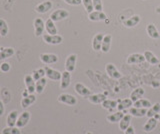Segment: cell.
I'll list each match as a JSON object with an SVG mask.
<instances>
[{
  "label": "cell",
  "mask_w": 160,
  "mask_h": 134,
  "mask_svg": "<svg viewBox=\"0 0 160 134\" xmlns=\"http://www.w3.org/2000/svg\"><path fill=\"white\" fill-rule=\"evenodd\" d=\"M43 40L45 43L51 44V45H58L63 41V37L59 34H43Z\"/></svg>",
  "instance_id": "6da1fadb"
},
{
  "label": "cell",
  "mask_w": 160,
  "mask_h": 134,
  "mask_svg": "<svg viewBox=\"0 0 160 134\" xmlns=\"http://www.w3.org/2000/svg\"><path fill=\"white\" fill-rule=\"evenodd\" d=\"M68 17H69V12L67 10H65V9H57V10L53 11L51 13V15H50V18L54 22L64 20V19H66Z\"/></svg>",
  "instance_id": "7a4b0ae2"
},
{
  "label": "cell",
  "mask_w": 160,
  "mask_h": 134,
  "mask_svg": "<svg viewBox=\"0 0 160 134\" xmlns=\"http://www.w3.org/2000/svg\"><path fill=\"white\" fill-rule=\"evenodd\" d=\"M58 101L63 104H67V105L73 106L77 103V99L75 96L71 95L68 93H62L58 96Z\"/></svg>",
  "instance_id": "3957f363"
},
{
  "label": "cell",
  "mask_w": 160,
  "mask_h": 134,
  "mask_svg": "<svg viewBox=\"0 0 160 134\" xmlns=\"http://www.w3.org/2000/svg\"><path fill=\"white\" fill-rule=\"evenodd\" d=\"M76 61H77L76 54H70L66 58V61H65V70H67L69 72H73L75 70V66H76Z\"/></svg>",
  "instance_id": "277c9868"
},
{
  "label": "cell",
  "mask_w": 160,
  "mask_h": 134,
  "mask_svg": "<svg viewBox=\"0 0 160 134\" xmlns=\"http://www.w3.org/2000/svg\"><path fill=\"white\" fill-rule=\"evenodd\" d=\"M34 32H35V36L39 37L41 36L44 30H45V22L42 20L41 18H36L34 20Z\"/></svg>",
  "instance_id": "5b68a950"
},
{
  "label": "cell",
  "mask_w": 160,
  "mask_h": 134,
  "mask_svg": "<svg viewBox=\"0 0 160 134\" xmlns=\"http://www.w3.org/2000/svg\"><path fill=\"white\" fill-rule=\"evenodd\" d=\"M45 73H46V76L47 78L51 79L53 81H58L61 79V74L62 72H59L58 70H55L53 68H50L48 66H45Z\"/></svg>",
  "instance_id": "8992f818"
},
{
  "label": "cell",
  "mask_w": 160,
  "mask_h": 134,
  "mask_svg": "<svg viewBox=\"0 0 160 134\" xmlns=\"http://www.w3.org/2000/svg\"><path fill=\"white\" fill-rule=\"evenodd\" d=\"M40 60L44 64H54L58 61V56L53 53H42L40 54Z\"/></svg>",
  "instance_id": "52a82bcc"
},
{
  "label": "cell",
  "mask_w": 160,
  "mask_h": 134,
  "mask_svg": "<svg viewBox=\"0 0 160 134\" xmlns=\"http://www.w3.org/2000/svg\"><path fill=\"white\" fill-rule=\"evenodd\" d=\"M105 69H106L107 74L111 78H113V79H120L121 78V73L118 71V69L116 68V66H115L114 64H112V63L106 64Z\"/></svg>",
  "instance_id": "ba28073f"
},
{
  "label": "cell",
  "mask_w": 160,
  "mask_h": 134,
  "mask_svg": "<svg viewBox=\"0 0 160 134\" xmlns=\"http://www.w3.org/2000/svg\"><path fill=\"white\" fill-rule=\"evenodd\" d=\"M104 38V34L102 32H99L95 35L92 39V48L94 51H100L102 46V41Z\"/></svg>",
  "instance_id": "9c48e42d"
},
{
  "label": "cell",
  "mask_w": 160,
  "mask_h": 134,
  "mask_svg": "<svg viewBox=\"0 0 160 134\" xmlns=\"http://www.w3.org/2000/svg\"><path fill=\"white\" fill-rule=\"evenodd\" d=\"M107 18V15L105 14L103 11H92L91 13L88 14V19L90 21H103V20H106Z\"/></svg>",
  "instance_id": "30bf717a"
},
{
  "label": "cell",
  "mask_w": 160,
  "mask_h": 134,
  "mask_svg": "<svg viewBox=\"0 0 160 134\" xmlns=\"http://www.w3.org/2000/svg\"><path fill=\"white\" fill-rule=\"evenodd\" d=\"M52 2L49 1V0H46V1H43L42 3L38 4V5L35 7V11L37 13L40 14H44V13H47L50 9L52 8Z\"/></svg>",
  "instance_id": "8fae6325"
},
{
  "label": "cell",
  "mask_w": 160,
  "mask_h": 134,
  "mask_svg": "<svg viewBox=\"0 0 160 134\" xmlns=\"http://www.w3.org/2000/svg\"><path fill=\"white\" fill-rule=\"evenodd\" d=\"M71 72H69L67 70H65L61 74V79H60V87L61 89H66L70 85L71 82Z\"/></svg>",
  "instance_id": "7c38bea8"
},
{
  "label": "cell",
  "mask_w": 160,
  "mask_h": 134,
  "mask_svg": "<svg viewBox=\"0 0 160 134\" xmlns=\"http://www.w3.org/2000/svg\"><path fill=\"white\" fill-rule=\"evenodd\" d=\"M24 81H25V85H26L27 88V91L29 94H33L35 92V89H36V82L33 79L32 75H26L24 78Z\"/></svg>",
  "instance_id": "4fadbf2b"
},
{
  "label": "cell",
  "mask_w": 160,
  "mask_h": 134,
  "mask_svg": "<svg viewBox=\"0 0 160 134\" xmlns=\"http://www.w3.org/2000/svg\"><path fill=\"white\" fill-rule=\"evenodd\" d=\"M144 61H145V57L143 54H140V53L130 54L127 57L128 64H138V63H143Z\"/></svg>",
  "instance_id": "5bb4252c"
},
{
  "label": "cell",
  "mask_w": 160,
  "mask_h": 134,
  "mask_svg": "<svg viewBox=\"0 0 160 134\" xmlns=\"http://www.w3.org/2000/svg\"><path fill=\"white\" fill-rule=\"evenodd\" d=\"M29 119H30V112L28 111H24L23 113H21L16 121V127L18 128H21L27 125V123L29 122Z\"/></svg>",
  "instance_id": "9a60e30c"
},
{
  "label": "cell",
  "mask_w": 160,
  "mask_h": 134,
  "mask_svg": "<svg viewBox=\"0 0 160 134\" xmlns=\"http://www.w3.org/2000/svg\"><path fill=\"white\" fill-rule=\"evenodd\" d=\"M75 91H76L79 95L81 96H84V97H89L90 95H91V91H90V89H88L86 86L84 85V84L82 83H76L75 84Z\"/></svg>",
  "instance_id": "2e32d148"
},
{
  "label": "cell",
  "mask_w": 160,
  "mask_h": 134,
  "mask_svg": "<svg viewBox=\"0 0 160 134\" xmlns=\"http://www.w3.org/2000/svg\"><path fill=\"white\" fill-rule=\"evenodd\" d=\"M131 120H132L131 114H124V116L122 117V119L119 121V128L121 129L122 131H125L130 126Z\"/></svg>",
  "instance_id": "e0dca14e"
},
{
  "label": "cell",
  "mask_w": 160,
  "mask_h": 134,
  "mask_svg": "<svg viewBox=\"0 0 160 134\" xmlns=\"http://www.w3.org/2000/svg\"><path fill=\"white\" fill-rule=\"evenodd\" d=\"M88 100L93 104H102L103 101L106 100V95L104 93H97V94H91L88 97Z\"/></svg>",
  "instance_id": "ac0fdd59"
},
{
  "label": "cell",
  "mask_w": 160,
  "mask_h": 134,
  "mask_svg": "<svg viewBox=\"0 0 160 134\" xmlns=\"http://www.w3.org/2000/svg\"><path fill=\"white\" fill-rule=\"evenodd\" d=\"M117 102H118V105H117L118 111H124L133 106V101L130 98L123 99V100H118Z\"/></svg>",
  "instance_id": "d6986e66"
},
{
  "label": "cell",
  "mask_w": 160,
  "mask_h": 134,
  "mask_svg": "<svg viewBox=\"0 0 160 134\" xmlns=\"http://www.w3.org/2000/svg\"><path fill=\"white\" fill-rule=\"evenodd\" d=\"M147 113V108H138L132 106L131 108H129V114H131L134 117H143L146 116Z\"/></svg>",
  "instance_id": "ffe728a7"
},
{
  "label": "cell",
  "mask_w": 160,
  "mask_h": 134,
  "mask_svg": "<svg viewBox=\"0 0 160 134\" xmlns=\"http://www.w3.org/2000/svg\"><path fill=\"white\" fill-rule=\"evenodd\" d=\"M146 31L148 33V35L153 38V39H159L160 38V33L158 31V29L153 23H149L146 27Z\"/></svg>",
  "instance_id": "44dd1931"
},
{
  "label": "cell",
  "mask_w": 160,
  "mask_h": 134,
  "mask_svg": "<svg viewBox=\"0 0 160 134\" xmlns=\"http://www.w3.org/2000/svg\"><path fill=\"white\" fill-rule=\"evenodd\" d=\"M140 20H141V18H140L139 15H133L131 16L130 18L126 19L123 24H124V26L125 27H127V28H132V27H135L137 25V24L140 22Z\"/></svg>",
  "instance_id": "7402d4cb"
},
{
  "label": "cell",
  "mask_w": 160,
  "mask_h": 134,
  "mask_svg": "<svg viewBox=\"0 0 160 134\" xmlns=\"http://www.w3.org/2000/svg\"><path fill=\"white\" fill-rule=\"evenodd\" d=\"M111 41H112V36L110 34H106L104 35L103 41H102V46H101V51L103 53H107L110 50V46H111Z\"/></svg>",
  "instance_id": "603a6c76"
},
{
  "label": "cell",
  "mask_w": 160,
  "mask_h": 134,
  "mask_svg": "<svg viewBox=\"0 0 160 134\" xmlns=\"http://www.w3.org/2000/svg\"><path fill=\"white\" fill-rule=\"evenodd\" d=\"M144 57H145V60H146L149 64H152V65H155V64H159V59L156 57V55L151 52V51H149V50H146L144 52Z\"/></svg>",
  "instance_id": "cb8c5ba5"
},
{
  "label": "cell",
  "mask_w": 160,
  "mask_h": 134,
  "mask_svg": "<svg viewBox=\"0 0 160 134\" xmlns=\"http://www.w3.org/2000/svg\"><path fill=\"white\" fill-rule=\"evenodd\" d=\"M157 122H158V120L156 118H154V117L148 118L147 122L145 123L144 126H143V130L145 132H151L153 129L157 126Z\"/></svg>",
  "instance_id": "d4e9b609"
},
{
  "label": "cell",
  "mask_w": 160,
  "mask_h": 134,
  "mask_svg": "<svg viewBox=\"0 0 160 134\" xmlns=\"http://www.w3.org/2000/svg\"><path fill=\"white\" fill-rule=\"evenodd\" d=\"M35 101H36V96H35L34 94H29L28 96L23 97V99L21 100V107L23 109H26L30 105H32Z\"/></svg>",
  "instance_id": "484cf974"
},
{
  "label": "cell",
  "mask_w": 160,
  "mask_h": 134,
  "mask_svg": "<svg viewBox=\"0 0 160 134\" xmlns=\"http://www.w3.org/2000/svg\"><path fill=\"white\" fill-rule=\"evenodd\" d=\"M45 30L47 31L48 34H57V27L51 18H48L45 22Z\"/></svg>",
  "instance_id": "4316f807"
},
{
  "label": "cell",
  "mask_w": 160,
  "mask_h": 134,
  "mask_svg": "<svg viewBox=\"0 0 160 134\" xmlns=\"http://www.w3.org/2000/svg\"><path fill=\"white\" fill-rule=\"evenodd\" d=\"M17 119H18V112L16 110H13L11 111L9 114H8V116H7V126L9 127H14V126H16V121H17Z\"/></svg>",
  "instance_id": "83f0119b"
},
{
  "label": "cell",
  "mask_w": 160,
  "mask_h": 134,
  "mask_svg": "<svg viewBox=\"0 0 160 134\" xmlns=\"http://www.w3.org/2000/svg\"><path fill=\"white\" fill-rule=\"evenodd\" d=\"M123 116H124L123 111H117L115 113H112V114H109V115H107L106 119L111 123H116V122H119L120 120H121Z\"/></svg>",
  "instance_id": "f1b7e54d"
},
{
  "label": "cell",
  "mask_w": 160,
  "mask_h": 134,
  "mask_svg": "<svg viewBox=\"0 0 160 134\" xmlns=\"http://www.w3.org/2000/svg\"><path fill=\"white\" fill-rule=\"evenodd\" d=\"M144 89L142 87H138L136 89H134V90L131 92V94H130V99L133 101V103L135 101H137L138 99L141 98L143 95H144Z\"/></svg>",
  "instance_id": "f546056e"
},
{
  "label": "cell",
  "mask_w": 160,
  "mask_h": 134,
  "mask_svg": "<svg viewBox=\"0 0 160 134\" xmlns=\"http://www.w3.org/2000/svg\"><path fill=\"white\" fill-rule=\"evenodd\" d=\"M14 49L12 47H6V48H2L1 52H0V60H5L9 57H11L14 55Z\"/></svg>",
  "instance_id": "4dcf8cb0"
},
{
  "label": "cell",
  "mask_w": 160,
  "mask_h": 134,
  "mask_svg": "<svg viewBox=\"0 0 160 134\" xmlns=\"http://www.w3.org/2000/svg\"><path fill=\"white\" fill-rule=\"evenodd\" d=\"M133 106L135 107H138V108H150L152 106V103L150 102L148 99H142V98H140L138 99L137 101H135L133 103Z\"/></svg>",
  "instance_id": "1f68e13d"
},
{
  "label": "cell",
  "mask_w": 160,
  "mask_h": 134,
  "mask_svg": "<svg viewBox=\"0 0 160 134\" xmlns=\"http://www.w3.org/2000/svg\"><path fill=\"white\" fill-rule=\"evenodd\" d=\"M160 113V103H155L154 105H152L150 108L147 109V113H146V116L148 118H151L154 117L155 114Z\"/></svg>",
  "instance_id": "d6a6232c"
},
{
  "label": "cell",
  "mask_w": 160,
  "mask_h": 134,
  "mask_svg": "<svg viewBox=\"0 0 160 134\" xmlns=\"http://www.w3.org/2000/svg\"><path fill=\"white\" fill-rule=\"evenodd\" d=\"M46 83H47V79L43 77L41 79L36 81V89H35V92L38 93V94H41L44 90L45 86H46Z\"/></svg>",
  "instance_id": "836d02e7"
},
{
  "label": "cell",
  "mask_w": 160,
  "mask_h": 134,
  "mask_svg": "<svg viewBox=\"0 0 160 134\" xmlns=\"http://www.w3.org/2000/svg\"><path fill=\"white\" fill-rule=\"evenodd\" d=\"M117 105L118 102L116 100H110V99H106L102 103V107L104 109H107V110H112L114 108H117Z\"/></svg>",
  "instance_id": "e575fe53"
},
{
  "label": "cell",
  "mask_w": 160,
  "mask_h": 134,
  "mask_svg": "<svg viewBox=\"0 0 160 134\" xmlns=\"http://www.w3.org/2000/svg\"><path fill=\"white\" fill-rule=\"evenodd\" d=\"M8 25H7V22L4 20V19L0 18V36L2 37H6L7 34H8Z\"/></svg>",
  "instance_id": "d590c367"
},
{
  "label": "cell",
  "mask_w": 160,
  "mask_h": 134,
  "mask_svg": "<svg viewBox=\"0 0 160 134\" xmlns=\"http://www.w3.org/2000/svg\"><path fill=\"white\" fill-rule=\"evenodd\" d=\"M45 75H46V73H45V69L44 68H39V69H36V70H34L32 72V77L35 81L39 80V79L43 78Z\"/></svg>",
  "instance_id": "8d00e7d4"
},
{
  "label": "cell",
  "mask_w": 160,
  "mask_h": 134,
  "mask_svg": "<svg viewBox=\"0 0 160 134\" xmlns=\"http://www.w3.org/2000/svg\"><path fill=\"white\" fill-rule=\"evenodd\" d=\"M82 4L85 8V10L87 11V13H91L94 11V7H93V1L92 0H82Z\"/></svg>",
  "instance_id": "74e56055"
},
{
  "label": "cell",
  "mask_w": 160,
  "mask_h": 134,
  "mask_svg": "<svg viewBox=\"0 0 160 134\" xmlns=\"http://www.w3.org/2000/svg\"><path fill=\"white\" fill-rule=\"evenodd\" d=\"M2 134H20V130L18 127H5L2 130Z\"/></svg>",
  "instance_id": "f35d334b"
},
{
  "label": "cell",
  "mask_w": 160,
  "mask_h": 134,
  "mask_svg": "<svg viewBox=\"0 0 160 134\" xmlns=\"http://www.w3.org/2000/svg\"><path fill=\"white\" fill-rule=\"evenodd\" d=\"M92 1H93V7H94L95 10H97V11L103 10L102 0H92Z\"/></svg>",
  "instance_id": "ab89813d"
},
{
  "label": "cell",
  "mask_w": 160,
  "mask_h": 134,
  "mask_svg": "<svg viewBox=\"0 0 160 134\" xmlns=\"http://www.w3.org/2000/svg\"><path fill=\"white\" fill-rule=\"evenodd\" d=\"M64 2L72 6H78L82 3V0H64Z\"/></svg>",
  "instance_id": "60d3db41"
},
{
  "label": "cell",
  "mask_w": 160,
  "mask_h": 134,
  "mask_svg": "<svg viewBox=\"0 0 160 134\" xmlns=\"http://www.w3.org/2000/svg\"><path fill=\"white\" fill-rule=\"evenodd\" d=\"M0 70H1L2 72H7L10 70V65L6 62H3L1 65H0Z\"/></svg>",
  "instance_id": "b9f144b4"
},
{
  "label": "cell",
  "mask_w": 160,
  "mask_h": 134,
  "mask_svg": "<svg viewBox=\"0 0 160 134\" xmlns=\"http://www.w3.org/2000/svg\"><path fill=\"white\" fill-rule=\"evenodd\" d=\"M125 134H135V130H134V127L130 125L126 130H125Z\"/></svg>",
  "instance_id": "7bdbcfd3"
},
{
  "label": "cell",
  "mask_w": 160,
  "mask_h": 134,
  "mask_svg": "<svg viewBox=\"0 0 160 134\" xmlns=\"http://www.w3.org/2000/svg\"><path fill=\"white\" fill-rule=\"evenodd\" d=\"M4 113V105H3V102L0 100V117L3 115Z\"/></svg>",
  "instance_id": "ee69618b"
},
{
  "label": "cell",
  "mask_w": 160,
  "mask_h": 134,
  "mask_svg": "<svg viewBox=\"0 0 160 134\" xmlns=\"http://www.w3.org/2000/svg\"><path fill=\"white\" fill-rule=\"evenodd\" d=\"M155 12L158 13V14H160V6H157L156 8H155Z\"/></svg>",
  "instance_id": "f6af8a7d"
},
{
  "label": "cell",
  "mask_w": 160,
  "mask_h": 134,
  "mask_svg": "<svg viewBox=\"0 0 160 134\" xmlns=\"http://www.w3.org/2000/svg\"><path fill=\"white\" fill-rule=\"evenodd\" d=\"M152 85H153L154 87H157V86H159V82H153V83H152Z\"/></svg>",
  "instance_id": "bcb514c9"
},
{
  "label": "cell",
  "mask_w": 160,
  "mask_h": 134,
  "mask_svg": "<svg viewBox=\"0 0 160 134\" xmlns=\"http://www.w3.org/2000/svg\"><path fill=\"white\" fill-rule=\"evenodd\" d=\"M158 121H160V113H159V118H158Z\"/></svg>",
  "instance_id": "7dc6e473"
},
{
  "label": "cell",
  "mask_w": 160,
  "mask_h": 134,
  "mask_svg": "<svg viewBox=\"0 0 160 134\" xmlns=\"http://www.w3.org/2000/svg\"><path fill=\"white\" fill-rule=\"evenodd\" d=\"M1 50H2V48H1V47H0V52H1Z\"/></svg>",
  "instance_id": "c3c4849f"
}]
</instances>
